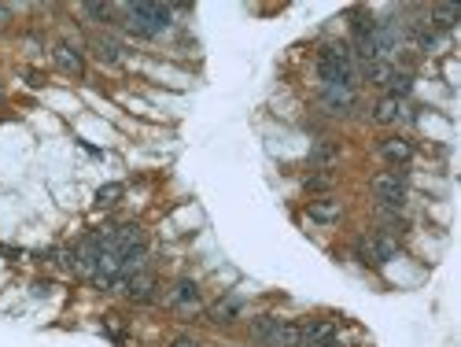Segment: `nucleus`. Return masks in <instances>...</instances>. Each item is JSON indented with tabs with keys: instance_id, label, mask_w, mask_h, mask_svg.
<instances>
[{
	"instance_id": "5701e85b",
	"label": "nucleus",
	"mask_w": 461,
	"mask_h": 347,
	"mask_svg": "<svg viewBox=\"0 0 461 347\" xmlns=\"http://www.w3.org/2000/svg\"><path fill=\"white\" fill-rule=\"evenodd\" d=\"M388 89H391L388 96L402 100V96L409 93V89H414V78H409V74H402V71H395V74H391V82H388Z\"/></svg>"
},
{
	"instance_id": "20e7f679",
	"label": "nucleus",
	"mask_w": 461,
	"mask_h": 347,
	"mask_svg": "<svg viewBox=\"0 0 461 347\" xmlns=\"http://www.w3.org/2000/svg\"><path fill=\"white\" fill-rule=\"evenodd\" d=\"M358 255H362V263H388L399 255V240H395L391 233H384V229H373V233L358 237Z\"/></svg>"
},
{
	"instance_id": "ddd939ff",
	"label": "nucleus",
	"mask_w": 461,
	"mask_h": 347,
	"mask_svg": "<svg viewBox=\"0 0 461 347\" xmlns=\"http://www.w3.org/2000/svg\"><path fill=\"white\" fill-rule=\"evenodd\" d=\"M458 19H461V11H458L454 4H435V8H432V27L439 30V34L454 30V27H458Z\"/></svg>"
},
{
	"instance_id": "6ab92c4d",
	"label": "nucleus",
	"mask_w": 461,
	"mask_h": 347,
	"mask_svg": "<svg viewBox=\"0 0 461 347\" xmlns=\"http://www.w3.org/2000/svg\"><path fill=\"white\" fill-rule=\"evenodd\" d=\"M93 52L104 59V63H114V59L122 56V45L114 41V37H96V41H93Z\"/></svg>"
},
{
	"instance_id": "aec40b11",
	"label": "nucleus",
	"mask_w": 461,
	"mask_h": 347,
	"mask_svg": "<svg viewBox=\"0 0 461 347\" xmlns=\"http://www.w3.org/2000/svg\"><path fill=\"white\" fill-rule=\"evenodd\" d=\"M332 185H336V177H332V170H322V174H306V177H303V189H306V192H328Z\"/></svg>"
},
{
	"instance_id": "a878e982",
	"label": "nucleus",
	"mask_w": 461,
	"mask_h": 347,
	"mask_svg": "<svg viewBox=\"0 0 461 347\" xmlns=\"http://www.w3.org/2000/svg\"><path fill=\"white\" fill-rule=\"evenodd\" d=\"M174 347H199V344H196V340H185V337H181V340H174Z\"/></svg>"
},
{
	"instance_id": "b1692460",
	"label": "nucleus",
	"mask_w": 461,
	"mask_h": 347,
	"mask_svg": "<svg viewBox=\"0 0 461 347\" xmlns=\"http://www.w3.org/2000/svg\"><path fill=\"white\" fill-rule=\"evenodd\" d=\"M85 15H89V19H104V22H111L114 8H111V4H85Z\"/></svg>"
},
{
	"instance_id": "f3484780",
	"label": "nucleus",
	"mask_w": 461,
	"mask_h": 347,
	"mask_svg": "<svg viewBox=\"0 0 461 347\" xmlns=\"http://www.w3.org/2000/svg\"><path fill=\"white\" fill-rule=\"evenodd\" d=\"M373 27H377V19L369 15V11H354V19H351L354 45H358V41H369V34H373Z\"/></svg>"
},
{
	"instance_id": "9d476101",
	"label": "nucleus",
	"mask_w": 461,
	"mask_h": 347,
	"mask_svg": "<svg viewBox=\"0 0 461 347\" xmlns=\"http://www.w3.org/2000/svg\"><path fill=\"white\" fill-rule=\"evenodd\" d=\"M303 329V344H310V347H322V344H332L336 340V325L332 321H306Z\"/></svg>"
},
{
	"instance_id": "f257e3e1",
	"label": "nucleus",
	"mask_w": 461,
	"mask_h": 347,
	"mask_svg": "<svg viewBox=\"0 0 461 347\" xmlns=\"http://www.w3.org/2000/svg\"><path fill=\"white\" fill-rule=\"evenodd\" d=\"M317 74L325 85H347L354 89V56L347 45H325L317 52Z\"/></svg>"
},
{
	"instance_id": "f03ea898",
	"label": "nucleus",
	"mask_w": 461,
	"mask_h": 347,
	"mask_svg": "<svg viewBox=\"0 0 461 347\" xmlns=\"http://www.w3.org/2000/svg\"><path fill=\"white\" fill-rule=\"evenodd\" d=\"M170 8L166 4H148V0H137V4L126 8V27L140 37H159L163 30H170Z\"/></svg>"
},
{
	"instance_id": "4be33fe9",
	"label": "nucleus",
	"mask_w": 461,
	"mask_h": 347,
	"mask_svg": "<svg viewBox=\"0 0 461 347\" xmlns=\"http://www.w3.org/2000/svg\"><path fill=\"white\" fill-rule=\"evenodd\" d=\"M122 185L119 182H111V185H104V189H96V203H100V207H114V203H119L122 200Z\"/></svg>"
},
{
	"instance_id": "dca6fc26",
	"label": "nucleus",
	"mask_w": 461,
	"mask_h": 347,
	"mask_svg": "<svg viewBox=\"0 0 461 347\" xmlns=\"http://www.w3.org/2000/svg\"><path fill=\"white\" fill-rule=\"evenodd\" d=\"M174 303H177V307H199V288H196V281H177V285H174Z\"/></svg>"
},
{
	"instance_id": "4468645a",
	"label": "nucleus",
	"mask_w": 461,
	"mask_h": 347,
	"mask_svg": "<svg viewBox=\"0 0 461 347\" xmlns=\"http://www.w3.org/2000/svg\"><path fill=\"white\" fill-rule=\"evenodd\" d=\"M306 214H310L314 222H340L343 207H340L336 200H314L310 207H306Z\"/></svg>"
},
{
	"instance_id": "2eb2a0df",
	"label": "nucleus",
	"mask_w": 461,
	"mask_h": 347,
	"mask_svg": "<svg viewBox=\"0 0 461 347\" xmlns=\"http://www.w3.org/2000/svg\"><path fill=\"white\" fill-rule=\"evenodd\" d=\"M240 311H244V303H240V300H218L207 314H211V321H218V325H229V321H236Z\"/></svg>"
},
{
	"instance_id": "bb28decb",
	"label": "nucleus",
	"mask_w": 461,
	"mask_h": 347,
	"mask_svg": "<svg viewBox=\"0 0 461 347\" xmlns=\"http://www.w3.org/2000/svg\"><path fill=\"white\" fill-rule=\"evenodd\" d=\"M0 100H4V85H0Z\"/></svg>"
},
{
	"instance_id": "7ed1b4c3",
	"label": "nucleus",
	"mask_w": 461,
	"mask_h": 347,
	"mask_svg": "<svg viewBox=\"0 0 461 347\" xmlns=\"http://www.w3.org/2000/svg\"><path fill=\"white\" fill-rule=\"evenodd\" d=\"M373 196L380 200V207H406V196H409V182H406V170L402 166H391L373 177Z\"/></svg>"
},
{
	"instance_id": "6e6552de",
	"label": "nucleus",
	"mask_w": 461,
	"mask_h": 347,
	"mask_svg": "<svg viewBox=\"0 0 461 347\" xmlns=\"http://www.w3.org/2000/svg\"><path fill=\"white\" fill-rule=\"evenodd\" d=\"M380 156L391 166H406L409 159H414V145L402 140V137H388V140H380Z\"/></svg>"
},
{
	"instance_id": "9b49d317",
	"label": "nucleus",
	"mask_w": 461,
	"mask_h": 347,
	"mask_svg": "<svg viewBox=\"0 0 461 347\" xmlns=\"http://www.w3.org/2000/svg\"><path fill=\"white\" fill-rule=\"evenodd\" d=\"M399 119H402V100H395V96H384L373 108V122H380V126H391Z\"/></svg>"
},
{
	"instance_id": "a211bd4d",
	"label": "nucleus",
	"mask_w": 461,
	"mask_h": 347,
	"mask_svg": "<svg viewBox=\"0 0 461 347\" xmlns=\"http://www.w3.org/2000/svg\"><path fill=\"white\" fill-rule=\"evenodd\" d=\"M391 74H395V67H391V63H384V59L365 63V78L373 82V85H388V82H391Z\"/></svg>"
},
{
	"instance_id": "0eeeda50",
	"label": "nucleus",
	"mask_w": 461,
	"mask_h": 347,
	"mask_svg": "<svg viewBox=\"0 0 461 347\" xmlns=\"http://www.w3.org/2000/svg\"><path fill=\"white\" fill-rule=\"evenodd\" d=\"M130 300H137V303H148V300H156V277L148 274H133V277H126V288H122Z\"/></svg>"
},
{
	"instance_id": "39448f33",
	"label": "nucleus",
	"mask_w": 461,
	"mask_h": 347,
	"mask_svg": "<svg viewBox=\"0 0 461 347\" xmlns=\"http://www.w3.org/2000/svg\"><path fill=\"white\" fill-rule=\"evenodd\" d=\"M322 108L328 115H347L354 108V89H347V85H325L322 89Z\"/></svg>"
},
{
	"instance_id": "1a4fd4ad",
	"label": "nucleus",
	"mask_w": 461,
	"mask_h": 347,
	"mask_svg": "<svg viewBox=\"0 0 461 347\" xmlns=\"http://www.w3.org/2000/svg\"><path fill=\"white\" fill-rule=\"evenodd\" d=\"M266 347H303V329L296 321H277V329L270 332Z\"/></svg>"
},
{
	"instance_id": "412c9836",
	"label": "nucleus",
	"mask_w": 461,
	"mask_h": 347,
	"mask_svg": "<svg viewBox=\"0 0 461 347\" xmlns=\"http://www.w3.org/2000/svg\"><path fill=\"white\" fill-rule=\"evenodd\" d=\"M277 321H280V318H270V314L255 318V321H251V337L259 340V344H266V340H270V332L277 329Z\"/></svg>"
},
{
	"instance_id": "423d86ee",
	"label": "nucleus",
	"mask_w": 461,
	"mask_h": 347,
	"mask_svg": "<svg viewBox=\"0 0 461 347\" xmlns=\"http://www.w3.org/2000/svg\"><path fill=\"white\" fill-rule=\"evenodd\" d=\"M310 163H314V170H332V166L340 163V145L332 137L314 140L310 145Z\"/></svg>"
},
{
	"instance_id": "393cba45",
	"label": "nucleus",
	"mask_w": 461,
	"mask_h": 347,
	"mask_svg": "<svg viewBox=\"0 0 461 347\" xmlns=\"http://www.w3.org/2000/svg\"><path fill=\"white\" fill-rule=\"evenodd\" d=\"M4 22H11V8L0 4V27H4Z\"/></svg>"
},
{
	"instance_id": "f8f14e48",
	"label": "nucleus",
	"mask_w": 461,
	"mask_h": 347,
	"mask_svg": "<svg viewBox=\"0 0 461 347\" xmlns=\"http://www.w3.org/2000/svg\"><path fill=\"white\" fill-rule=\"evenodd\" d=\"M56 63H59V67L63 71H67V74H82L85 71V63H82V52H78V48H74V45H56Z\"/></svg>"
}]
</instances>
